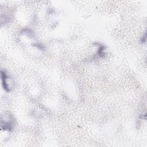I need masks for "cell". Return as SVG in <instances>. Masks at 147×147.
Masks as SVG:
<instances>
[{"instance_id":"cell-1","label":"cell","mask_w":147,"mask_h":147,"mask_svg":"<svg viewBox=\"0 0 147 147\" xmlns=\"http://www.w3.org/2000/svg\"><path fill=\"white\" fill-rule=\"evenodd\" d=\"M1 79H2V84L3 87V88L6 91H10V87H9V84L7 83V75L5 73V72L2 71H1Z\"/></svg>"}]
</instances>
